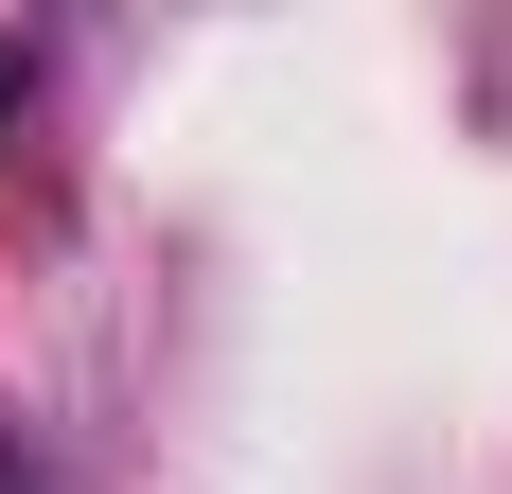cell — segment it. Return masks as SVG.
Returning a JSON list of instances; mask_svg holds the SVG:
<instances>
[{"label":"cell","instance_id":"cell-2","mask_svg":"<svg viewBox=\"0 0 512 494\" xmlns=\"http://www.w3.org/2000/svg\"><path fill=\"white\" fill-rule=\"evenodd\" d=\"M0 494H36V459H18V424H0Z\"/></svg>","mask_w":512,"mask_h":494},{"label":"cell","instance_id":"cell-1","mask_svg":"<svg viewBox=\"0 0 512 494\" xmlns=\"http://www.w3.org/2000/svg\"><path fill=\"white\" fill-rule=\"evenodd\" d=\"M18 106H36V53H0V124H18Z\"/></svg>","mask_w":512,"mask_h":494}]
</instances>
